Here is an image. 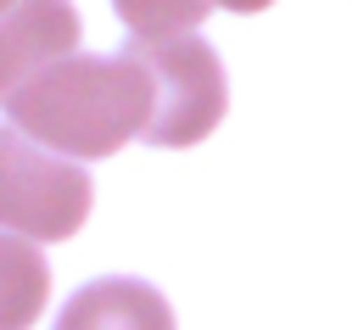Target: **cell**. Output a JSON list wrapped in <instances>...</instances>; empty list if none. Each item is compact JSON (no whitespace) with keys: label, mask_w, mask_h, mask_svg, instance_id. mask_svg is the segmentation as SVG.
<instances>
[{"label":"cell","mask_w":358,"mask_h":330,"mask_svg":"<svg viewBox=\"0 0 358 330\" xmlns=\"http://www.w3.org/2000/svg\"><path fill=\"white\" fill-rule=\"evenodd\" d=\"M11 123L34 134L39 145L84 162V157H112L151 123V84L145 67L123 56H62L22 78L6 101Z\"/></svg>","instance_id":"obj_1"},{"label":"cell","mask_w":358,"mask_h":330,"mask_svg":"<svg viewBox=\"0 0 358 330\" xmlns=\"http://www.w3.org/2000/svg\"><path fill=\"white\" fill-rule=\"evenodd\" d=\"M123 50L145 67V84H151L145 145L185 151V145L207 140L224 123L229 84H224V62L213 56L207 39H196V34H179V39H129Z\"/></svg>","instance_id":"obj_2"},{"label":"cell","mask_w":358,"mask_h":330,"mask_svg":"<svg viewBox=\"0 0 358 330\" xmlns=\"http://www.w3.org/2000/svg\"><path fill=\"white\" fill-rule=\"evenodd\" d=\"M95 201L90 173L22 134L17 123H0V229L22 241H67L84 229Z\"/></svg>","instance_id":"obj_3"},{"label":"cell","mask_w":358,"mask_h":330,"mask_svg":"<svg viewBox=\"0 0 358 330\" xmlns=\"http://www.w3.org/2000/svg\"><path fill=\"white\" fill-rule=\"evenodd\" d=\"M78 11L73 0H17L0 11V101L34 78L39 67L78 50Z\"/></svg>","instance_id":"obj_4"},{"label":"cell","mask_w":358,"mask_h":330,"mask_svg":"<svg viewBox=\"0 0 358 330\" xmlns=\"http://www.w3.org/2000/svg\"><path fill=\"white\" fill-rule=\"evenodd\" d=\"M56 330H173V308L157 285L129 280V274H106V280H90L67 296Z\"/></svg>","instance_id":"obj_5"},{"label":"cell","mask_w":358,"mask_h":330,"mask_svg":"<svg viewBox=\"0 0 358 330\" xmlns=\"http://www.w3.org/2000/svg\"><path fill=\"white\" fill-rule=\"evenodd\" d=\"M50 296V268L34 241L0 229V330H28L45 313Z\"/></svg>","instance_id":"obj_6"},{"label":"cell","mask_w":358,"mask_h":330,"mask_svg":"<svg viewBox=\"0 0 358 330\" xmlns=\"http://www.w3.org/2000/svg\"><path fill=\"white\" fill-rule=\"evenodd\" d=\"M129 39H179L190 28H201V17L213 11V0H112Z\"/></svg>","instance_id":"obj_7"},{"label":"cell","mask_w":358,"mask_h":330,"mask_svg":"<svg viewBox=\"0 0 358 330\" xmlns=\"http://www.w3.org/2000/svg\"><path fill=\"white\" fill-rule=\"evenodd\" d=\"M213 6H224V11H241V17H246V11H268L274 0H213Z\"/></svg>","instance_id":"obj_8"},{"label":"cell","mask_w":358,"mask_h":330,"mask_svg":"<svg viewBox=\"0 0 358 330\" xmlns=\"http://www.w3.org/2000/svg\"><path fill=\"white\" fill-rule=\"evenodd\" d=\"M6 6H17V0H0V11H6Z\"/></svg>","instance_id":"obj_9"}]
</instances>
